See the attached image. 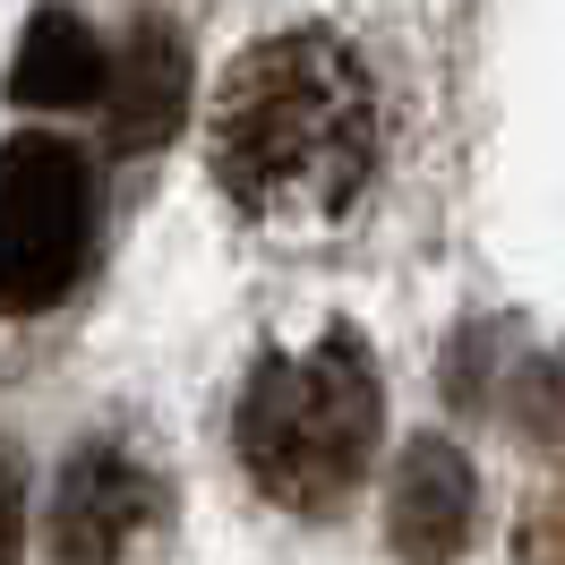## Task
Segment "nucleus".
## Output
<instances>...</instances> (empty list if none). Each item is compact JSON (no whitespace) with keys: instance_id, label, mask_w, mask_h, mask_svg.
<instances>
[{"instance_id":"f257e3e1","label":"nucleus","mask_w":565,"mask_h":565,"mask_svg":"<svg viewBox=\"0 0 565 565\" xmlns=\"http://www.w3.org/2000/svg\"><path fill=\"white\" fill-rule=\"evenodd\" d=\"M377 172V95L352 43L266 35L214 86V180L275 232H318Z\"/></svg>"},{"instance_id":"f03ea898","label":"nucleus","mask_w":565,"mask_h":565,"mask_svg":"<svg viewBox=\"0 0 565 565\" xmlns=\"http://www.w3.org/2000/svg\"><path fill=\"white\" fill-rule=\"evenodd\" d=\"M377 377L360 343H318V352L266 360L241 394V462L248 480L291 505V514H326L334 497H352V480L369 471V446H377Z\"/></svg>"},{"instance_id":"7ed1b4c3","label":"nucleus","mask_w":565,"mask_h":565,"mask_svg":"<svg viewBox=\"0 0 565 565\" xmlns=\"http://www.w3.org/2000/svg\"><path fill=\"white\" fill-rule=\"evenodd\" d=\"M95 241V180L61 138L0 146V318L52 309Z\"/></svg>"},{"instance_id":"20e7f679","label":"nucleus","mask_w":565,"mask_h":565,"mask_svg":"<svg viewBox=\"0 0 565 565\" xmlns=\"http://www.w3.org/2000/svg\"><path fill=\"white\" fill-rule=\"evenodd\" d=\"M146 514H154V480L120 446H86L61 462L52 489V557L61 565H129Z\"/></svg>"},{"instance_id":"39448f33","label":"nucleus","mask_w":565,"mask_h":565,"mask_svg":"<svg viewBox=\"0 0 565 565\" xmlns=\"http://www.w3.org/2000/svg\"><path fill=\"white\" fill-rule=\"evenodd\" d=\"M189 86H198V70H189V43H180L172 18H138L129 35H120V52H104V129L120 154H146V146H163L180 129V111H189Z\"/></svg>"},{"instance_id":"423d86ee","label":"nucleus","mask_w":565,"mask_h":565,"mask_svg":"<svg viewBox=\"0 0 565 565\" xmlns=\"http://www.w3.org/2000/svg\"><path fill=\"white\" fill-rule=\"evenodd\" d=\"M471 523H480V480L462 446L446 437H420L412 455L394 462V497H386V531L403 565H455L471 548Z\"/></svg>"},{"instance_id":"0eeeda50","label":"nucleus","mask_w":565,"mask_h":565,"mask_svg":"<svg viewBox=\"0 0 565 565\" xmlns=\"http://www.w3.org/2000/svg\"><path fill=\"white\" fill-rule=\"evenodd\" d=\"M9 95L35 111H70V104H95L104 95V43L77 9H35V26L9 61Z\"/></svg>"},{"instance_id":"6e6552de","label":"nucleus","mask_w":565,"mask_h":565,"mask_svg":"<svg viewBox=\"0 0 565 565\" xmlns=\"http://www.w3.org/2000/svg\"><path fill=\"white\" fill-rule=\"evenodd\" d=\"M514 557H523V565H565V505H557V497L523 514V548H514Z\"/></svg>"},{"instance_id":"1a4fd4ad","label":"nucleus","mask_w":565,"mask_h":565,"mask_svg":"<svg viewBox=\"0 0 565 565\" xmlns=\"http://www.w3.org/2000/svg\"><path fill=\"white\" fill-rule=\"evenodd\" d=\"M26 548V489H18V455L0 446V565H18Z\"/></svg>"}]
</instances>
